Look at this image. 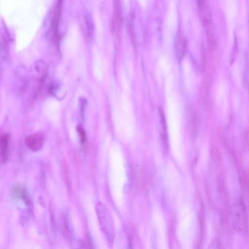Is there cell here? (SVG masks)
Wrapping results in <instances>:
<instances>
[{
	"instance_id": "6da1fadb",
	"label": "cell",
	"mask_w": 249,
	"mask_h": 249,
	"mask_svg": "<svg viewBox=\"0 0 249 249\" xmlns=\"http://www.w3.org/2000/svg\"><path fill=\"white\" fill-rule=\"evenodd\" d=\"M95 210L101 231L106 236L108 244L112 245L114 240L115 229L111 213L107 207L102 202L97 204Z\"/></svg>"
},
{
	"instance_id": "7a4b0ae2",
	"label": "cell",
	"mask_w": 249,
	"mask_h": 249,
	"mask_svg": "<svg viewBox=\"0 0 249 249\" xmlns=\"http://www.w3.org/2000/svg\"><path fill=\"white\" fill-rule=\"evenodd\" d=\"M231 223L236 231L245 232L247 230V215L246 206L242 199L233 205L231 212Z\"/></svg>"
},
{
	"instance_id": "3957f363",
	"label": "cell",
	"mask_w": 249,
	"mask_h": 249,
	"mask_svg": "<svg viewBox=\"0 0 249 249\" xmlns=\"http://www.w3.org/2000/svg\"><path fill=\"white\" fill-rule=\"evenodd\" d=\"M44 143V136L41 133L33 134L27 137L25 140V144L27 148L31 151H38L43 148Z\"/></svg>"
},
{
	"instance_id": "277c9868",
	"label": "cell",
	"mask_w": 249,
	"mask_h": 249,
	"mask_svg": "<svg viewBox=\"0 0 249 249\" xmlns=\"http://www.w3.org/2000/svg\"><path fill=\"white\" fill-rule=\"evenodd\" d=\"M82 31L87 41H91L94 37V25L91 14L87 13L83 17Z\"/></svg>"
},
{
	"instance_id": "5b68a950",
	"label": "cell",
	"mask_w": 249,
	"mask_h": 249,
	"mask_svg": "<svg viewBox=\"0 0 249 249\" xmlns=\"http://www.w3.org/2000/svg\"><path fill=\"white\" fill-rule=\"evenodd\" d=\"M10 135L4 134L0 137V157L2 164L6 162L9 153Z\"/></svg>"
},
{
	"instance_id": "8992f818",
	"label": "cell",
	"mask_w": 249,
	"mask_h": 249,
	"mask_svg": "<svg viewBox=\"0 0 249 249\" xmlns=\"http://www.w3.org/2000/svg\"><path fill=\"white\" fill-rule=\"evenodd\" d=\"M186 46H187L186 40H185L183 36L178 33L176 36V41H175V52H176V56L179 60H180L184 56Z\"/></svg>"
},
{
	"instance_id": "52a82bcc",
	"label": "cell",
	"mask_w": 249,
	"mask_h": 249,
	"mask_svg": "<svg viewBox=\"0 0 249 249\" xmlns=\"http://www.w3.org/2000/svg\"><path fill=\"white\" fill-rule=\"evenodd\" d=\"M13 195H14V197L24 201L28 206L31 205L30 196H29L28 194L24 188L21 187V186H17V187L14 188V190H13Z\"/></svg>"
},
{
	"instance_id": "ba28073f",
	"label": "cell",
	"mask_w": 249,
	"mask_h": 249,
	"mask_svg": "<svg viewBox=\"0 0 249 249\" xmlns=\"http://www.w3.org/2000/svg\"><path fill=\"white\" fill-rule=\"evenodd\" d=\"M9 45L8 40L2 35L1 37V59L3 62H7L9 59L10 56Z\"/></svg>"
},
{
	"instance_id": "9c48e42d",
	"label": "cell",
	"mask_w": 249,
	"mask_h": 249,
	"mask_svg": "<svg viewBox=\"0 0 249 249\" xmlns=\"http://www.w3.org/2000/svg\"><path fill=\"white\" fill-rule=\"evenodd\" d=\"M78 129V134H79L81 145H85L86 142H87V134H86L85 131H84V129L80 126H78V129Z\"/></svg>"
},
{
	"instance_id": "30bf717a",
	"label": "cell",
	"mask_w": 249,
	"mask_h": 249,
	"mask_svg": "<svg viewBox=\"0 0 249 249\" xmlns=\"http://www.w3.org/2000/svg\"></svg>"
}]
</instances>
